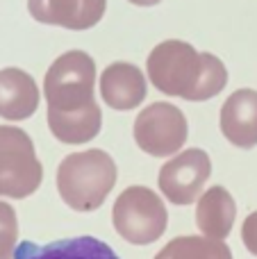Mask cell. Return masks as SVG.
Returning <instances> with one entry per match:
<instances>
[{"instance_id":"5","label":"cell","mask_w":257,"mask_h":259,"mask_svg":"<svg viewBox=\"0 0 257 259\" xmlns=\"http://www.w3.org/2000/svg\"><path fill=\"white\" fill-rule=\"evenodd\" d=\"M44 166L30 134L21 127L0 125V196L23 200L39 191Z\"/></svg>"},{"instance_id":"14","label":"cell","mask_w":257,"mask_h":259,"mask_svg":"<svg viewBox=\"0 0 257 259\" xmlns=\"http://www.w3.org/2000/svg\"><path fill=\"white\" fill-rule=\"evenodd\" d=\"M155 259H232V250L226 241L207 239L203 234H187L168 241Z\"/></svg>"},{"instance_id":"13","label":"cell","mask_w":257,"mask_h":259,"mask_svg":"<svg viewBox=\"0 0 257 259\" xmlns=\"http://www.w3.org/2000/svg\"><path fill=\"white\" fill-rule=\"evenodd\" d=\"M237 219V202L226 187H212L196 200V225L203 237L226 241Z\"/></svg>"},{"instance_id":"11","label":"cell","mask_w":257,"mask_h":259,"mask_svg":"<svg viewBox=\"0 0 257 259\" xmlns=\"http://www.w3.org/2000/svg\"><path fill=\"white\" fill-rule=\"evenodd\" d=\"M14 259H118V255L96 237H71L50 243L21 241Z\"/></svg>"},{"instance_id":"12","label":"cell","mask_w":257,"mask_h":259,"mask_svg":"<svg viewBox=\"0 0 257 259\" xmlns=\"http://www.w3.org/2000/svg\"><path fill=\"white\" fill-rule=\"evenodd\" d=\"M39 87L21 68L0 71V116L5 121H25L39 109Z\"/></svg>"},{"instance_id":"4","label":"cell","mask_w":257,"mask_h":259,"mask_svg":"<svg viewBox=\"0 0 257 259\" xmlns=\"http://www.w3.org/2000/svg\"><path fill=\"white\" fill-rule=\"evenodd\" d=\"M112 223L118 237L132 246H150L168 228V211L164 200L148 187H127L114 200Z\"/></svg>"},{"instance_id":"9","label":"cell","mask_w":257,"mask_h":259,"mask_svg":"<svg viewBox=\"0 0 257 259\" xmlns=\"http://www.w3.org/2000/svg\"><path fill=\"white\" fill-rule=\"evenodd\" d=\"M148 84L141 68L127 62H114L100 75V96L116 112H130L146 100Z\"/></svg>"},{"instance_id":"15","label":"cell","mask_w":257,"mask_h":259,"mask_svg":"<svg viewBox=\"0 0 257 259\" xmlns=\"http://www.w3.org/2000/svg\"><path fill=\"white\" fill-rule=\"evenodd\" d=\"M18 246V216L9 202L0 200V259H14Z\"/></svg>"},{"instance_id":"6","label":"cell","mask_w":257,"mask_h":259,"mask_svg":"<svg viewBox=\"0 0 257 259\" xmlns=\"http://www.w3.org/2000/svg\"><path fill=\"white\" fill-rule=\"evenodd\" d=\"M189 137L187 118L171 103H153L135 118V141L150 157H173Z\"/></svg>"},{"instance_id":"8","label":"cell","mask_w":257,"mask_h":259,"mask_svg":"<svg viewBox=\"0 0 257 259\" xmlns=\"http://www.w3.org/2000/svg\"><path fill=\"white\" fill-rule=\"evenodd\" d=\"M107 0H27V12L44 25L89 30L105 16Z\"/></svg>"},{"instance_id":"16","label":"cell","mask_w":257,"mask_h":259,"mask_svg":"<svg viewBox=\"0 0 257 259\" xmlns=\"http://www.w3.org/2000/svg\"><path fill=\"white\" fill-rule=\"evenodd\" d=\"M241 241H244L246 250L253 257H257V211H250L244 219V225H241Z\"/></svg>"},{"instance_id":"2","label":"cell","mask_w":257,"mask_h":259,"mask_svg":"<svg viewBox=\"0 0 257 259\" xmlns=\"http://www.w3.org/2000/svg\"><path fill=\"white\" fill-rule=\"evenodd\" d=\"M146 71L157 91L189 103L214 98L228 84V68L217 55L198 53L180 39H166L155 46L146 59Z\"/></svg>"},{"instance_id":"1","label":"cell","mask_w":257,"mask_h":259,"mask_svg":"<svg viewBox=\"0 0 257 259\" xmlns=\"http://www.w3.org/2000/svg\"><path fill=\"white\" fill-rule=\"evenodd\" d=\"M96 62L84 50H68L50 64L44 80L48 127L59 143L80 146L98 137L103 112L94 98Z\"/></svg>"},{"instance_id":"3","label":"cell","mask_w":257,"mask_h":259,"mask_svg":"<svg viewBox=\"0 0 257 259\" xmlns=\"http://www.w3.org/2000/svg\"><path fill=\"white\" fill-rule=\"evenodd\" d=\"M118 170L112 155L100 148L66 155L57 166V193L73 211H96L116 184Z\"/></svg>"},{"instance_id":"17","label":"cell","mask_w":257,"mask_h":259,"mask_svg":"<svg viewBox=\"0 0 257 259\" xmlns=\"http://www.w3.org/2000/svg\"><path fill=\"white\" fill-rule=\"evenodd\" d=\"M132 5H139V7H153V5L162 3V0H130Z\"/></svg>"},{"instance_id":"7","label":"cell","mask_w":257,"mask_h":259,"mask_svg":"<svg viewBox=\"0 0 257 259\" xmlns=\"http://www.w3.org/2000/svg\"><path fill=\"white\" fill-rule=\"evenodd\" d=\"M212 175V159L203 148H187L173 155L159 168V191L173 205H191L200 198L205 182Z\"/></svg>"},{"instance_id":"10","label":"cell","mask_w":257,"mask_h":259,"mask_svg":"<svg viewBox=\"0 0 257 259\" xmlns=\"http://www.w3.org/2000/svg\"><path fill=\"white\" fill-rule=\"evenodd\" d=\"M221 132L232 146L250 150L257 146V91L239 89L223 103L219 116Z\"/></svg>"}]
</instances>
